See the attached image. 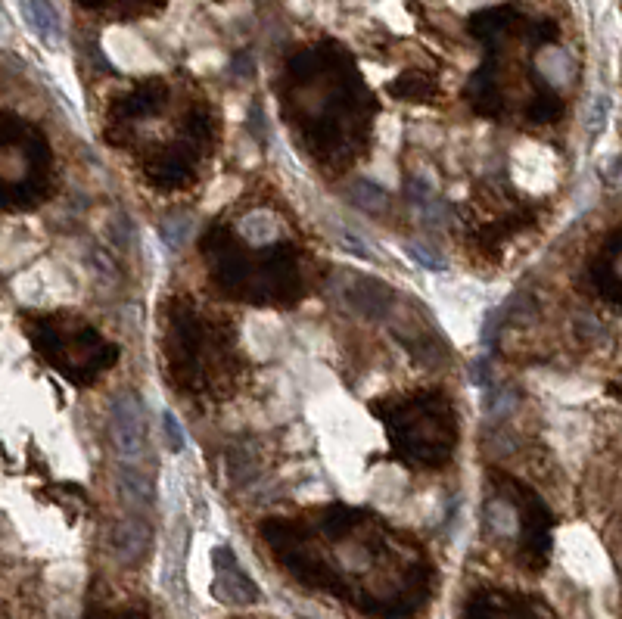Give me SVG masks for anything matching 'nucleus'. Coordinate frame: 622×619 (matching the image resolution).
Masks as SVG:
<instances>
[{
  "label": "nucleus",
  "mask_w": 622,
  "mask_h": 619,
  "mask_svg": "<svg viewBox=\"0 0 622 619\" xmlns=\"http://www.w3.org/2000/svg\"><path fill=\"white\" fill-rule=\"evenodd\" d=\"M259 532L277 564L311 592L330 595L333 570L355 560L346 604L374 619H411L433 598L436 570L427 551L371 511L339 536H318L290 517H271Z\"/></svg>",
  "instance_id": "1"
},
{
  "label": "nucleus",
  "mask_w": 622,
  "mask_h": 619,
  "mask_svg": "<svg viewBox=\"0 0 622 619\" xmlns=\"http://www.w3.org/2000/svg\"><path fill=\"white\" fill-rule=\"evenodd\" d=\"M284 112L308 156L339 175L367 153L380 106L343 53L318 47L290 63Z\"/></svg>",
  "instance_id": "2"
},
{
  "label": "nucleus",
  "mask_w": 622,
  "mask_h": 619,
  "mask_svg": "<svg viewBox=\"0 0 622 619\" xmlns=\"http://www.w3.org/2000/svg\"><path fill=\"white\" fill-rule=\"evenodd\" d=\"M162 352L168 377L193 399H221L237 383L240 355L234 327L187 296H175L165 305Z\"/></svg>",
  "instance_id": "3"
},
{
  "label": "nucleus",
  "mask_w": 622,
  "mask_h": 619,
  "mask_svg": "<svg viewBox=\"0 0 622 619\" xmlns=\"http://www.w3.org/2000/svg\"><path fill=\"white\" fill-rule=\"evenodd\" d=\"M200 252L212 284L231 299L290 308L305 296V259L293 243L249 249L228 224H212Z\"/></svg>",
  "instance_id": "4"
},
{
  "label": "nucleus",
  "mask_w": 622,
  "mask_h": 619,
  "mask_svg": "<svg viewBox=\"0 0 622 619\" xmlns=\"http://www.w3.org/2000/svg\"><path fill=\"white\" fill-rule=\"evenodd\" d=\"M374 414L383 420L392 455L408 467L436 470L458 452V408L439 389L374 402Z\"/></svg>",
  "instance_id": "5"
},
{
  "label": "nucleus",
  "mask_w": 622,
  "mask_h": 619,
  "mask_svg": "<svg viewBox=\"0 0 622 619\" xmlns=\"http://www.w3.org/2000/svg\"><path fill=\"white\" fill-rule=\"evenodd\" d=\"M25 333L53 371L72 386H94L119 361V346L72 312L25 318Z\"/></svg>",
  "instance_id": "6"
},
{
  "label": "nucleus",
  "mask_w": 622,
  "mask_h": 619,
  "mask_svg": "<svg viewBox=\"0 0 622 619\" xmlns=\"http://www.w3.org/2000/svg\"><path fill=\"white\" fill-rule=\"evenodd\" d=\"M53 153L47 137L19 116H0V209H35L47 200Z\"/></svg>",
  "instance_id": "7"
},
{
  "label": "nucleus",
  "mask_w": 622,
  "mask_h": 619,
  "mask_svg": "<svg viewBox=\"0 0 622 619\" xmlns=\"http://www.w3.org/2000/svg\"><path fill=\"white\" fill-rule=\"evenodd\" d=\"M218 144V119L212 106H193L181 134L144 159V175L159 190H187L200 181V165L212 156Z\"/></svg>",
  "instance_id": "8"
},
{
  "label": "nucleus",
  "mask_w": 622,
  "mask_h": 619,
  "mask_svg": "<svg viewBox=\"0 0 622 619\" xmlns=\"http://www.w3.org/2000/svg\"><path fill=\"white\" fill-rule=\"evenodd\" d=\"M495 489L504 498V504H511L517 514V532H520V560L523 567H529L532 573H542L551 560V548H554V514L542 501V495L529 489L523 480L511 473H492Z\"/></svg>",
  "instance_id": "9"
},
{
  "label": "nucleus",
  "mask_w": 622,
  "mask_h": 619,
  "mask_svg": "<svg viewBox=\"0 0 622 619\" xmlns=\"http://www.w3.org/2000/svg\"><path fill=\"white\" fill-rule=\"evenodd\" d=\"M109 445L122 464L147 467V414L134 392H119L109 405Z\"/></svg>",
  "instance_id": "10"
},
{
  "label": "nucleus",
  "mask_w": 622,
  "mask_h": 619,
  "mask_svg": "<svg viewBox=\"0 0 622 619\" xmlns=\"http://www.w3.org/2000/svg\"><path fill=\"white\" fill-rule=\"evenodd\" d=\"M464 619H557V613L539 595L483 588V592L470 595Z\"/></svg>",
  "instance_id": "11"
},
{
  "label": "nucleus",
  "mask_w": 622,
  "mask_h": 619,
  "mask_svg": "<svg viewBox=\"0 0 622 619\" xmlns=\"http://www.w3.org/2000/svg\"><path fill=\"white\" fill-rule=\"evenodd\" d=\"M165 100H168V88L162 81H147V84H140V88L128 91L125 97H119L109 106V125H106L112 144H122V137H128L137 122L156 116L165 106Z\"/></svg>",
  "instance_id": "12"
},
{
  "label": "nucleus",
  "mask_w": 622,
  "mask_h": 619,
  "mask_svg": "<svg viewBox=\"0 0 622 619\" xmlns=\"http://www.w3.org/2000/svg\"><path fill=\"white\" fill-rule=\"evenodd\" d=\"M212 564H215V582H212V595L221 604L231 607H249L262 598L259 585L249 579V573L240 567L237 554L228 545H218L212 551Z\"/></svg>",
  "instance_id": "13"
},
{
  "label": "nucleus",
  "mask_w": 622,
  "mask_h": 619,
  "mask_svg": "<svg viewBox=\"0 0 622 619\" xmlns=\"http://www.w3.org/2000/svg\"><path fill=\"white\" fill-rule=\"evenodd\" d=\"M622 240H619V231H610V237L604 240L601 252L591 262V284L595 290L610 302V305H619V290H622Z\"/></svg>",
  "instance_id": "14"
},
{
  "label": "nucleus",
  "mask_w": 622,
  "mask_h": 619,
  "mask_svg": "<svg viewBox=\"0 0 622 619\" xmlns=\"http://www.w3.org/2000/svg\"><path fill=\"white\" fill-rule=\"evenodd\" d=\"M150 545H153V529L137 517H125L112 529V551H116L122 564H140L147 557Z\"/></svg>",
  "instance_id": "15"
},
{
  "label": "nucleus",
  "mask_w": 622,
  "mask_h": 619,
  "mask_svg": "<svg viewBox=\"0 0 622 619\" xmlns=\"http://www.w3.org/2000/svg\"><path fill=\"white\" fill-rule=\"evenodd\" d=\"M467 100H470V109L479 112V116L486 119H501L504 116V97H501V88L495 81V72L486 66L479 69L470 84H467Z\"/></svg>",
  "instance_id": "16"
},
{
  "label": "nucleus",
  "mask_w": 622,
  "mask_h": 619,
  "mask_svg": "<svg viewBox=\"0 0 622 619\" xmlns=\"http://www.w3.org/2000/svg\"><path fill=\"white\" fill-rule=\"evenodd\" d=\"M116 483L122 498L137 511H150L156 504V489H153V473L147 467H134V464H119Z\"/></svg>",
  "instance_id": "17"
},
{
  "label": "nucleus",
  "mask_w": 622,
  "mask_h": 619,
  "mask_svg": "<svg viewBox=\"0 0 622 619\" xmlns=\"http://www.w3.org/2000/svg\"><path fill=\"white\" fill-rule=\"evenodd\" d=\"M22 10L28 25L35 28V35L44 44H60L63 41V19L56 13L53 0H22Z\"/></svg>",
  "instance_id": "18"
},
{
  "label": "nucleus",
  "mask_w": 622,
  "mask_h": 619,
  "mask_svg": "<svg viewBox=\"0 0 622 619\" xmlns=\"http://www.w3.org/2000/svg\"><path fill=\"white\" fill-rule=\"evenodd\" d=\"M433 91H436V84L423 72H405L392 84V94L408 100V103H427V100H433Z\"/></svg>",
  "instance_id": "19"
},
{
  "label": "nucleus",
  "mask_w": 622,
  "mask_h": 619,
  "mask_svg": "<svg viewBox=\"0 0 622 619\" xmlns=\"http://www.w3.org/2000/svg\"><path fill=\"white\" fill-rule=\"evenodd\" d=\"M526 116H529V122H535V125L557 122V119L563 116V100L557 97V91L539 88V91L532 94L529 106H526Z\"/></svg>",
  "instance_id": "20"
},
{
  "label": "nucleus",
  "mask_w": 622,
  "mask_h": 619,
  "mask_svg": "<svg viewBox=\"0 0 622 619\" xmlns=\"http://www.w3.org/2000/svg\"><path fill=\"white\" fill-rule=\"evenodd\" d=\"M349 200L364 209V212H371V215H380L389 209V193L380 187V184H371V181H358L352 190H349Z\"/></svg>",
  "instance_id": "21"
},
{
  "label": "nucleus",
  "mask_w": 622,
  "mask_h": 619,
  "mask_svg": "<svg viewBox=\"0 0 622 619\" xmlns=\"http://www.w3.org/2000/svg\"><path fill=\"white\" fill-rule=\"evenodd\" d=\"M162 427H165V436H168V448H172V452H181L184 448V427L178 424L172 411H165Z\"/></svg>",
  "instance_id": "22"
},
{
  "label": "nucleus",
  "mask_w": 622,
  "mask_h": 619,
  "mask_svg": "<svg viewBox=\"0 0 622 619\" xmlns=\"http://www.w3.org/2000/svg\"><path fill=\"white\" fill-rule=\"evenodd\" d=\"M408 252H411V259H414L417 265H423V268H433V271H439V268H442V259L436 256V252H430V249L408 246Z\"/></svg>",
  "instance_id": "23"
},
{
  "label": "nucleus",
  "mask_w": 622,
  "mask_h": 619,
  "mask_svg": "<svg viewBox=\"0 0 622 619\" xmlns=\"http://www.w3.org/2000/svg\"><path fill=\"white\" fill-rule=\"evenodd\" d=\"M88 619H147V616L140 610H119V613L100 610V613H88Z\"/></svg>",
  "instance_id": "24"
}]
</instances>
